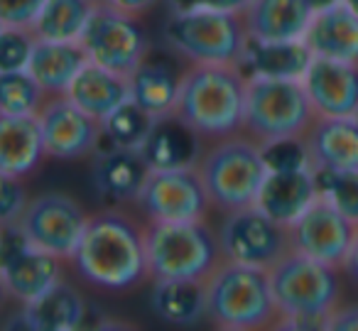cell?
Segmentation results:
<instances>
[{
	"label": "cell",
	"mask_w": 358,
	"mask_h": 331,
	"mask_svg": "<svg viewBox=\"0 0 358 331\" xmlns=\"http://www.w3.org/2000/svg\"><path fill=\"white\" fill-rule=\"evenodd\" d=\"M71 262L76 272L99 290H133L150 275L145 228L123 211L89 216Z\"/></svg>",
	"instance_id": "obj_1"
},
{
	"label": "cell",
	"mask_w": 358,
	"mask_h": 331,
	"mask_svg": "<svg viewBox=\"0 0 358 331\" xmlns=\"http://www.w3.org/2000/svg\"><path fill=\"white\" fill-rule=\"evenodd\" d=\"M248 76L238 64H192L179 76L172 115L199 138L221 140L243 130Z\"/></svg>",
	"instance_id": "obj_2"
},
{
	"label": "cell",
	"mask_w": 358,
	"mask_h": 331,
	"mask_svg": "<svg viewBox=\"0 0 358 331\" xmlns=\"http://www.w3.org/2000/svg\"><path fill=\"white\" fill-rule=\"evenodd\" d=\"M341 267L327 265L289 251L268 270L278 326L285 329H329V316L341 302Z\"/></svg>",
	"instance_id": "obj_3"
},
{
	"label": "cell",
	"mask_w": 358,
	"mask_h": 331,
	"mask_svg": "<svg viewBox=\"0 0 358 331\" xmlns=\"http://www.w3.org/2000/svg\"><path fill=\"white\" fill-rule=\"evenodd\" d=\"M206 319L219 329H268L278 326L270 275L265 267L221 260L206 280Z\"/></svg>",
	"instance_id": "obj_4"
},
{
	"label": "cell",
	"mask_w": 358,
	"mask_h": 331,
	"mask_svg": "<svg viewBox=\"0 0 358 331\" xmlns=\"http://www.w3.org/2000/svg\"><path fill=\"white\" fill-rule=\"evenodd\" d=\"M204 189L214 209L229 213L255 206L268 177L263 148L250 135L236 133L216 140L196 162Z\"/></svg>",
	"instance_id": "obj_5"
},
{
	"label": "cell",
	"mask_w": 358,
	"mask_h": 331,
	"mask_svg": "<svg viewBox=\"0 0 358 331\" xmlns=\"http://www.w3.org/2000/svg\"><path fill=\"white\" fill-rule=\"evenodd\" d=\"M150 277L155 280H209L224 253L219 233L204 221H150L145 226Z\"/></svg>",
	"instance_id": "obj_6"
},
{
	"label": "cell",
	"mask_w": 358,
	"mask_h": 331,
	"mask_svg": "<svg viewBox=\"0 0 358 331\" xmlns=\"http://www.w3.org/2000/svg\"><path fill=\"white\" fill-rule=\"evenodd\" d=\"M164 40L192 64H238L248 50L243 10H179L164 25Z\"/></svg>",
	"instance_id": "obj_7"
},
{
	"label": "cell",
	"mask_w": 358,
	"mask_h": 331,
	"mask_svg": "<svg viewBox=\"0 0 358 331\" xmlns=\"http://www.w3.org/2000/svg\"><path fill=\"white\" fill-rule=\"evenodd\" d=\"M317 118L302 79L248 76L243 133L255 143L302 138Z\"/></svg>",
	"instance_id": "obj_8"
},
{
	"label": "cell",
	"mask_w": 358,
	"mask_h": 331,
	"mask_svg": "<svg viewBox=\"0 0 358 331\" xmlns=\"http://www.w3.org/2000/svg\"><path fill=\"white\" fill-rule=\"evenodd\" d=\"M89 62L106 66L115 74L130 76L150 55V40L135 15L118 10L99 0L79 37Z\"/></svg>",
	"instance_id": "obj_9"
},
{
	"label": "cell",
	"mask_w": 358,
	"mask_h": 331,
	"mask_svg": "<svg viewBox=\"0 0 358 331\" xmlns=\"http://www.w3.org/2000/svg\"><path fill=\"white\" fill-rule=\"evenodd\" d=\"M135 204L148 221H204L211 209L196 164L150 167Z\"/></svg>",
	"instance_id": "obj_10"
},
{
	"label": "cell",
	"mask_w": 358,
	"mask_h": 331,
	"mask_svg": "<svg viewBox=\"0 0 358 331\" xmlns=\"http://www.w3.org/2000/svg\"><path fill=\"white\" fill-rule=\"evenodd\" d=\"M89 216L76 199L59 192H47L30 199L15 228L37 251H45L62 260H71Z\"/></svg>",
	"instance_id": "obj_11"
},
{
	"label": "cell",
	"mask_w": 358,
	"mask_h": 331,
	"mask_svg": "<svg viewBox=\"0 0 358 331\" xmlns=\"http://www.w3.org/2000/svg\"><path fill=\"white\" fill-rule=\"evenodd\" d=\"M216 233H219L224 260L270 270L280 258L289 253L287 226L273 221L258 206L229 211Z\"/></svg>",
	"instance_id": "obj_12"
},
{
	"label": "cell",
	"mask_w": 358,
	"mask_h": 331,
	"mask_svg": "<svg viewBox=\"0 0 358 331\" xmlns=\"http://www.w3.org/2000/svg\"><path fill=\"white\" fill-rule=\"evenodd\" d=\"M47 157L84 160L99 153L103 140V123L74 104L66 94L47 96L37 113Z\"/></svg>",
	"instance_id": "obj_13"
},
{
	"label": "cell",
	"mask_w": 358,
	"mask_h": 331,
	"mask_svg": "<svg viewBox=\"0 0 358 331\" xmlns=\"http://www.w3.org/2000/svg\"><path fill=\"white\" fill-rule=\"evenodd\" d=\"M356 223L336 211L327 199L317 197L307 211L287 226L289 251L341 267L356 236Z\"/></svg>",
	"instance_id": "obj_14"
},
{
	"label": "cell",
	"mask_w": 358,
	"mask_h": 331,
	"mask_svg": "<svg viewBox=\"0 0 358 331\" xmlns=\"http://www.w3.org/2000/svg\"><path fill=\"white\" fill-rule=\"evenodd\" d=\"M0 277L8 295L27 304L62 282V258L32 248L15 226H8L0 251Z\"/></svg>",
	"instance_id": "obj_15"
},
{
	"label": "cell",
	"mask_w": 358,
	"mask_h": 331,
	"mask_svg": "<svg viewBox=\"0 0 358 331\" xmlns=\"http://www.w3.org/2000/svg\"><path fill=\"white\" fill-rule=\"evenodd\" d=\"M302 84L317 115L346 118L358 111V64L314 57Z\"/></svg>",
	"instance_id": "obj_16"
},
{
	"label": "cell",
	"mask_w": 358,
	"mask_h": 331,
	"mask_svg": "<svg viewBox=\"0 0 358 331\" xmlns=\"http://www.w3.org/2000/svg\"><path fill=\"white\" fill-rule=\"evenodd\" d=\"M317 197V174L312 164L297 169H270L255 206L268 213L273 221L289 226L307 211Z\"/></svg>",
	"instance_id": "obj_17"
},
{
	"label": "cell",
	"mask_w": 358,
	"mask_h": 331,
	"mask_svg": "<svg viewBox=\"0 0 358 331\" xmlns=\"http://www.w3.org/2000/svg\"><path fill=\"white\" fill-rule=\"evenodd\" d=\"M304 145L314 169H358V125L353 115H317L304 133Z\"/></svg>",
	"instance_id": "obj_18"
},
{
	"label": "cell",
	"mask_w": 358,
	"mask_h": 331,
	"mask_svg": "<svg viewBox=\"0 0 358 331\" xmlns=\"http://www.w3.org/2000/svg\"><path fill=\"white\" fill-rule=\"evenodd\" d=\"M314 10L307 0H248L243 20L250 40H302Z\"/></svg>",
	"instance_id": "obj_19"
},
{
	"label": "cell",
	"mask_w": 358,
	"mask_h": 331,
	"mask_svg": "<svg viewBox=\"0 0 358 331\" xmlns=\"http://www.w3.org/2000/svg\"><path fill=\"white\" fill-rule=\"evenodd\" d=\"M302 40L314 57L358 64V17L343 3L314 13Z\"/></svg>",
	"instance_id": "obj_20"
},
{
	"label": "cell",
	"mask_w": 358,
	"mask_h": 331,
	"mask_svg": "<svg viewBox=\"0 0 358 331\" xmlns=\"http://www.w3.org/2000/svg\"><path fill=\"white\" fill-rule=\"evenodd\" d=\"M150 164L145 162L143 153L133 148L110 145L108 150H99L94 160V184L113 204L135 202L140 184L148 177Z\"/></svg>",
	"instance_id": "obj_21"
},
{
	"label": "cell",
	"mask_w": 358,
	"mask_h": 331,
	"mask_svg": "<svg viewBox=\"0 0 358 331\" xmlns=\"http://www.w3.org/2000/svg\"><path fill=\"white\" fill-rule=\"evenodd\" d=\"M66 96L79 108H84L86 113L103 123L120 104L130 99V79L96 64V62H86L66 89Z\"/></svg>",
	"instance_id": "obj_22"
},
{
	"label": "cell",
	"mask_w": 358,
	"mask_h": 331,
	"mask_svg": "<svg viewBox=\"0 0 358 331\" xmlns=\"http://www.w3.org/2000/svg\"><path fill=\"white\" fill-rule=\"evenodd\" d=\"M47 157L37 115L0 113V169L13 177H30Z\"/></svg>",
	"instance_id": "obj_23"
},
{
	"label": "cell",
	"mask_w": 358,
	"mask_h": 331,
	"mask_svg": "<svg viewBox=\"0 0 358 331\" xmlns=\"http://www.w3.org/2000/svg\"><path fill=\"white\" fill-rule=\"evenodd\" d=\"M89 62L84 47L79 42H52L35 40L30 52L27 71L37 79V84L47 91V96L66 94L74 76Z\"/></svg>",
	"instance_id": "obj_24"
},
{
	"label": "cell",
	"mask_w": 358,
	"mask_h": 331,
	"mask_svg": "<svg viewBox=\"0 0 358 331\" xmlns=\"http://www.w3.org/2000/svg\"><path fill=\"white\" fill-rule=\"evenodd\" d=\"M314 55L304 40L260 42L250 40L241 69L245 76H268V79H302Z\"/></svg>",
	"instance_id": "obj_25"
},
{
	"label": "cell",
	"mask_w": 358,
	"mask_h": 331,
	"mask_svg": "<svg viewBox=\"0 0 358 331\" xmlns=\"http://www.w3.org/2000/svg\"><path fill=\"white\" fill-rule=\"evenodd\" d=\"M86 304L84 297L66 282H57L55 287L27 302L20 311V321L27 329L40 331H71L84 324Z\"/></svg>",
	"instance_id": "obj_26"
},
{
	"label": "cell",
	"mask_w": 358,
	"mask_h": 331,
	"mask_svg": "<svg viewBox=\"0 0 358 331\" xmlns=\"http://www.w3.org/2000/svg\"><path fill=\"white\" fill-rule=\"evenodd\" d=\"M199 140L201 138L194 130H189L169 113L155 120L140 153L150 167H185L199 162Z\"/></svg>",
	"instance_id": "obj_27"
},
{
	"label": "cell",
	"mask_w": 358,
	"mask_h": 331,
	"mask_svg": "<svg viewBox=\"0 0 358 331\" xmlns=\"http://www.w3.org/2000/svg\"><path fill=\"white\" fill-rule=\"evenodd\" d=\"M155 314L174 326L199 324L206 316L204 280H155L150 295Z\"/></svg>",
	"instance_id": "obj_28"
},
{
	"label": "cell",
	"mask_w": 358,
	"mask_h": 331,
	"mask_svg": "<svg viewBox=\"0 0 358 331\" xmlns=\"http://www.w3.org/2000/svg\"><path fill=\"white\" fill-rule=\"evenodd\" d=\"M130 79V99L152 118H164L172 113L174 101H177L179 79L167 64L157 59H143V64L128 76Z\"/></svg>",
	"instance_id": "obj_29"
},
{
	"label": "cell",
	"mask_w": 358,
	"mask_h": 331,
	"mask_svg": "<svg viewBox=\"0 0 358 331\" xmlns=\"http://www.w3.org/2000/svg\"><path fill=\"white\" fill-rule=\"evenodd\" d=\"M99 0H45L40 15L32 22L37 40L79 42Z\"/></svg>",
	"instance_id": "obj_30"
},
{
	"label": "cell",
	"mask_w": 358,
	"mask_h": 331,
	"mask_svg": "<svg viewBox=\"0 0 358 331\" xmlns=\"http://www.w3.org/2000/svg\"><path fill=\"white\" fill-rule=\"evenodd\" d=\"M47 101V91L27 69L0 71V113L37 115Z\"/></svg>",
	"instance_id": "obj_31"
},
{
	"label": "cell",
	"mask_w": 358,
	"mask_h": 331,
	"mask_svg": "<svg viewBox=\"0 0 358 331\" xmlns=\"http://www.w3.org/2000/svg\"><path fill=\"white\" fill-rule=\"evenodd\" d=\"M155 120L157 118L145 113L133 99H128L103 120V140H108V145H118V148L140 150L148 140Z\"/></svg>",
	"instance_id": "obj_32"
},
{
	"label": "cell",
	"mask_w": 358,
	"mask_h": 331,
	"mask_svg": "<svg viewBox=\"0 0 358 331\" xmlns=\"http://www.w3.org/2000/svg\"><path fill=\"white\" fill-rule=\"evenodd\" d=\"M319 197L358 226V169H314Z\"/></svg>",
	"instance_id": "obj_33"
},
{
	"label": "cell",
	"mask_w": 358,
	"mask_h": 331,
	"mask_svg": "<svg viewBox=\"0 0 358 331\" xmlns=\"http://www.w3.org/2000/svg\"><path fill=\"white\" fill-rule=\"evenodd\" d=\"M35 40L30 27H6L0 32V71L27 69Z\"/></svg>",
	"instance_id": "obj_34"
},
{
	"label": "cell",
	"mask_w": 358,
	"mask_h": 331,
	"mask_svg": "<svg viewBox=\"0 0 358 331\" xmlns=\"http://www.w3.org/2000/svg\"><path fill=\"white\" fill-rule=\"evenodd\" d=\"M260 148H263V157L268 169H297L312 164L309 162L307 145H304V135L302 138L275 140V143H265Z\"/></svg>",
	"instance_id": "obj_35"
},
{
	"label": "cell",
	"mask_w": 358,
	"mask_h": 331,
	"mask_svg": "<svg viewBox=\"0 0 358 331\" xmlns=\"http://www.w3.org/2000/svg\"><path fill=\"white\" fill-rule=\"evenodd\" d=\"M27 202L30 199H27L20 177H13V174L0 169V226H15L25 211Z\"/></svg>",
	"instance_id": "obj_36"
},
{
	"label": "cell",
	"mask_w": 358,
	"mask_h": 331,
	"mask_svg": "<svg viewBox=\"0 0 358 331\" xmlns=\"http://www.w3.org/2000/svg\"><path fill=\"white\" fill-rule=\"evenodd\" d=\"M45 0H0V22L6 27H32Z\"/></svg>",
	"instance_id": "obj_37"
},
{
	"label": "cell",
	"mask_w": 358,
	"mask_h": 331,
	"mask_svg": "<svg viewBox=\"0 0 358 331\" xmlns=\"http://www.w3.org/2000/svg\"><path fill=\"white\" fill-rule=\"evenodd\" d=\"M174 13L179 10H243L248 0H167Z\"/></svg>",
	"instance_id": "obj_38"
},
{
	"label": "cell",
	"mask_w": 358,
	"mask_h": 331,
	"mask_svg": "<svg viewBox=\"0 0 358 331\" xmlns=\"http://www.w3.org/2000/svg\"><path fill=\"white\" fill-rule=\"evenodd\" d=\"M329 329H343L356 331L358 329V304L351 307H336L329 316Z\"/></svg>",
	"instance_id": "obj_39"
},
{
	"label": "cell",
	"mask_w": 358,
	"mask_h": 331,
	"mask_svg": "<svg viewBox=\"0 0 358 331\" xmlns=\"http://www.w3.org/2000/svg\"><path fill=\"white\" fill-rule=\"evenodd\" d=\"M103 3L128 13V15H143V13H148L157 0H103Z\"/></svg>",
	"instance_id": "obj_40"
},
{
	"label": "cell",
	"mask_w": 358,
	"mask_h": 331,
	"mask_svg": "<svg viewBox=\"0 0 358 331\" xmlns=\"http://www.w3.org/2000/svg\"><path fill=\"white\" fill-rule=\"evenodd\" d=\"M341 270L358 285V228H356V236H353V243H351V248H348V255H346V260H343Z\"/></svg>",
	"instance_id": "obj_41"
},
{
	"label": "cell",
	"mask_w": 358,
	"mask_h": 331,
	"mask_svg": "<svg viewBox=\"0 0 358 331\" xmlns=\"http://www.w3.org/2000/svg\"><path fill=\"white\" fill-rule=\"evenodd\" d=\"M309 6H312V10L317 13V10H324V8H329V6H336L338 0H307Z\"/></svg>",
	"instance_id": "obj_42"
},
{
	"label": "cell",
	"mask_w": 358,
	"mask_h": 331,
	"mask_svg": "<svg viewBox=\"0 0 358 331\" xmlns=\"http://www.w3.org/2000/svg\"><path fill=\"white\" fill-rule=\"evenodd\" d=\"M338 3H343V6H346L348 10H351L353 15L358 17V0H338Z\"/></svg>",
	"instance_id": "obj_43"
},
{
	"label": "cell",
	"mask_w": 358,
	"mask_h": 331,
	"mask_svg": "<svg viewBox=\"0 0 358 331\" xmlns=\"http://www.w3.org/2000/svg\"><path fill=\"white\" fill-rule=\"evenodd\" d=\"M6 297H10L8 295V287H6V282H3V277H0V304L6 302Z\"/></svg>",
	"instance_id": "obj_44"
},
{
	"label": "cell",
	"mask_w": 358,
	"mask_h": 331,
	"mask_svg": "<svg viewBox=\"0 0 358 331\" xmlns=\"http://www.w3.org/2000/svg\"><path fill=\"white\" fill-rule=\"evenodd\" d=\"M3 243H6V226H0V251H3Z\"/></svg>",
	"instance_id": "obj_45"
},
{
	"label": "cell",
	"mask_w": 358,
	"mask_h": 331,
	"mask_svg": "<svg viewBox=\"0 0 358 331\" xmlns=\"http://www.w3.org/2000/svg\"><path fill=\"white\" fill-rule=\"evenodd\" d=\"M353 120H356V125H358V111H356V113H353Z\"/></svg>",
	"instance_id": "obj_46"
},
{
	"label": "cell",
	"mask_w": 358,
	"mask_h": 331,
	"mask_svg": "<svg viewBox=\"0 0 358 331\" xmlns=\"http://www.w3.org/2000/svg\"><path fill=\"white\" fill-rule=\"evenodd\" d=\"M3 30H6V25H3V22H0V32H3Z\"/></svg>",
	"instance_id": "obj_47"
}]
</instances>
